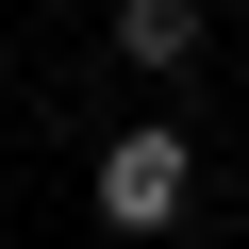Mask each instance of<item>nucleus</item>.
Wrapping results in <instances>:
<instances>
[{"label": "nucleus", "mask_w": 249, "mask_h": 249, "mask_svg": "<svg viewBox=\"0 0 249 249\" xmlns=\"http://www.w3.org/2000/svg\"><path fill=\"white\" fill-rule=\"evenodd\" d=\"M116 50H133L150 83H183L199 67V0H116Z\"/></svg>", "instance_id": "nucleus-2"}, {"label": "nucleus", "mask_w": 249, "mask_h": 249, "mask_svg": "<svg viewBox=\"0 0 249 249\" xmlns=\"http://www.w3.org/2000/svg\"><path fill=\"white\" fill-rule=\"evenodd\" d=\"M83 199H100V232H183V216H199V150L166 133V116H133V133L100 150Z\"/></svg>", "instance_id": "nucleus-1"}]
</instances>
